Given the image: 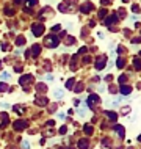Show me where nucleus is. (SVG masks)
<instances>
[{"instance_id": "nucleus-1", "label": "nucleus", "mask_w": 141, "mask_h": 149, "mask_svg": "<svg viewBox=\"0 0 141 149\" xmlns=\"http://www.w3.org/2000/svg\"><path fill=\"white\" fill-rule=\"evenodd\" d=\"M46 44L49 49H55V47H58V44H60V39H58V36H55V35H49V36H46Z\"/></svg>"}, {"instance_id": "nucleus-2", "label": "nucleus", "mask_w": 141, "mask_h": 149, "mask_svg": "<svg viewBox=\"0 0 141 149\" xmlns=\"http://www.w3.org/2000/svg\"><path fill=\"white\" fill-rule=\"evenodd\" d=\"M31 33L35 36H41L44 33V25L42 24H35V25L31 27Z\"/></svg>"}, {"instance_id": "nucleus-3", "label": "nucleus", "mask_w": 141, "mask_h": 149, "mask_svg": "<svg viewBox=\"0 0 141 149\" xmlns=\"http://www.w3.org/2000/svg\"><path fill=\"white\" fill-rule=\"evenodd\" d=\"M58 10L63 11V13H67V11H74V6H72L71 2H64V3H61V5L58 6Z\"/></svg>"}, {"instance_id": "nucleus-4", "label": "nucleus", "mask_w": 141, "mask_h": 149, "mask_svg": "<svg viewBox=\"0 0 141 149\" xmlns=\"http://www.w3.org/2000/svg\"><path fill=\"white\" fill-rule=\"evenodd\" d=\"M100 102V97L97 94H91L90 97H88V107H94L96 104H99Z\"/></svg>"}, {"instance_id": "nucleus-5", "label": "nucleus", "mask_w": 141, "mask_h": 149, "mask_svg": "<svg viewBox=\"0 0 141 149\" xmlns=\"http://www.w3.org/2000/svg\"><path fill=\"white\" fill-rule=\"evenodd\" d=\"M31 82H33V77H31V75H22V77L21 79H19V83H21V85L22 86H27L28 85V83H31Z\"/></svg>"}, {"instance_id": "nucleus-6", "label": "nucleus", "mask_w": 141, "mask_h": 149, "mask_svg": "<svg viewBox=\"0 0 141 149\" xmlns=\"http://www.w3.org/2000/svg\"><path fill=\"white\" fill-rule=\"evenodd\" d=\"M105 64H107V58H105V57H100L97 61H96V69H97V71H102L103 68H105Z\"/></svg>"}, {"instance_id": "nucleus-7", "label": "nucleus", "mask_w": 141, "mask_h": 149, "mask_svg": "<svg viewBox=\"0 0 141 149\" xmlns=\"http://www.w3.org/2000/svg\"><path fill=\"white\" fill-rule=\"evenodd\" d=\"M13 126H14L16 130H24V129L27 127V123H25V121H22V119H19V121H16Z\"/></svg>"}, {"instance_id": "nucleus-8", "label": "nucleus", "mask_w": 141, "mask_h": 149, "mask_svg": "<svg viewBox=\"0 0 141 149\" xmlns=\"http://www.w3.org/2000/svg\"><path fill=\"white\" fill-rule=\"evenodd\" d=\"M118 21H119V17H118L116 14H110V17H108L107 21H105V24H107V25H115V24L118 22Z\"/></svg>"}, {"instance_id": "nucleus-9", "label": "nucleus", "mask_w": 141, "mask_h": 149, "mask_svg": "<svg viewBox=\"0 0 141 149\" xmlns=\"http://www.w3.org/2000/svg\"><path fill=\"white\" fill-rule=\"evenodd\" d=\"M78 148L80 149H88V148H90V141H88L86 138H82L78 141Z\"/></svg>"}, {"instance_id": "nucleus-10", "label": "nucleus", "mask_w": 141, "mask_h": 149, "mask_svg": "<svg viewBox=\"0 0 141 149\" xmlns=\"http://www.w3.org/2000/svg\"><path fill=\"white\" fill-rule=\"evenodd\" d=\"M35 102L38 104V105L44 107V105H47V104H49V100H47V97H36V99H35Z\"/></svg>"}, {"instance_id": "nucleus-11", "label": "nucleus", "mask_w": 141, "mask_h": 149, "mask_svg": "<svg viewBox=\"0 0 141 149\" xmlns=\"http://www.w3.org/2000/svg\"><path fill=\"white\" fill-rule=\"evenodd\" d=\"M115 132L121 136V138H124V135H126V130H124L122 126H115Z\"/></svg>"}, {"instance_id": "nucleus-12", "label": "nucleus", "mask_w": 141, "mask_h": 149, "mask_svg": "<svg viewBox=\"0 0 141 149\" xmlns=\"http://www.w3.org/2000/svg\"><path fill=\"white\" fill-rule=\"evenodd\" d=\"M80 10H82V13H90V11L92 10V5H91L90 2H86L85 5H82V8H80Z\"/></svg>"}, {"instance_id": "nucleus-13", "label": "nucleus", "mask_w": 141, "mask_h": 149, "mask_svg": "<svg viewBox=\"0 0 141 149\" xmlns=\"http://www.w3.org/2000/svg\"><path fill=\"white\" fill-rule=\"evenodd\" d=\"M130 93H132V88L130 86H127V85L126 86H124V85L121 86V94H122V96H128Z\"/></svg>"}, {"instance_id": "nucleus-14", "label": "nucleus", "mask_w": 141, "mask_h": 149, "mask_svg": "<svg viewBox=\"0 0 141 149\" xmlns=\"http://www.w3.org/2000/svg\"><path fill=\"white\" fill-rule=\"evenodd\" d=\"M31 52H33L35 57H36V55H39V52H41V46H39V44H35V46L31 47Z\"/></svg>"}, {"instance_id": "nucleus-15", "label": "nucleus", "mask_w": 141, "mask_h": 149, "mask_svg": "<svg viewBox=\"0 0 141 149\" xmlns=\"http://www.w3.org/2000/svg\"><path fill=\"white\" fill-rule=\"evenodd\" d=\"M107 116H108V119H110V121H113V123L118 119V115H116L115 111H107Z\"/></svg>"}, {"instance_id": "nucleus-16", "label": "nucleus", "mask_w": 141, "mask_h": 149, "mask_svg": "<svg viewBox=\"0 0 141 149\" xmlns=\"http://www.w3.org/2000/svg\"><path fill=\"white\" fill-rule=\"evenodd\" d=\"M53 96H55L56 99H60V97H63V96H64V91H63V90H55Z\"/></svg>"}, {"instance_id": "nucleus-17", "label": "nucleus", "mask_w": 141, "mask_h": 149, "mask_svg": "<svg viewBox=\"0 0 141 149\" xmlns=\"http://www.w3.org/2000/svg\"><path fill=\"white\" fill-rule=\"evenodd\" d=\"M124 64H126V61H124V58H118V61H116V68H124Z\"/></svg>"}, {"instance_id": "nucleus-18", "label": "nucleus", "mask_w": 141, "mask_h": 149, "mask_svg": "<svg viewBox=\"0 0 141 149\" xmlns=\"http://www.w3.org/2000/svg\"><path fill=\"white\" fill-rule=\"evenodd\" d=\"M36 90H39V91H42V93H44V91L47 90V86L44 85V83H38V85H36Z\"/></svg>"}, {"instance_id": "nucleus-19", "label": "nucleus", "mask_w": 141, "mask_h": 149, "mask_svg": "<svg viewBox=\"0 0 141 149\" xmlns=\"http://www.w3.org/2000/svg\"><path fill=\"white\" fill-rule=\"evenodd\" d=\"M83 130H85V134H88V135H91V134H92V127H91V126H85V127H83Z\"/></svg>"}, {"instance_id": "nucleus-20", "label": "nucleus", "mask_w": 141, "mask_h": 149, "mask_svg": "<svg viewBox=\"0 0 141 149\" xmlns=\"http://www.w3.org/2000/svg\"><path fill=\"white\" fill-rule=\"evenodd\" d=\"M16 42H17V46H22V44H25V38H24V36H19Z\"/></svg>"}, {"instance_id": "nucleus-21", "label": "nucleus", "mask_w": 141, "mask_h": 149, "mask_svg": "<svg viewBox=\"0 0 141 149\" xmlns=\"http://www.w3.org/2000/svg\"><path fill=\"white\" fill-rule=\"evenodd\" d=\"M24 2H25L28 6H33V5H36V3H38V0H24Z\"/></svg>"}, {"instance_id": "nucleus-22", "label": "nucleus", "mask_w": 141, "mask_h": 149, "mask_svg": "<svg viewBox=\"0 0 141 149\" xmlns=\"http://www.w3.org/2000/svg\"><path fill=\"white\" fill-rule=\"evenodd\" d=\"M74 86V79H71V80H67V83H66V88L67 90H71V88Z\"/></svg>"}, {"instance_id": "nucleus-23", "label": "nucleus", "mask_w": 141, "mask_h": 149, "mask_svg": "<svg viewBox=\"0 0 141 149\" xmlns=\"http://www.w3.org/2000/svg\"><path fill=\"white\" fill-rule=\"evenodd\" d=\"M6 90H8V85H6V83H0V91L5 93Z\"/></svg>"}, {"instance_id": "nucleus-24", "label": "nucleus", "mask_w": 141, "mask_h": 149, "mask_svg": "<svg viewBox=\"0 0 141 149\" xmlns=\"http://www.w3.org/2000/svg\"><path fill=\"white\" fill-rule=\"evenodd\" d=\"M133 64H135L136 69H140V58H138V57H136V58L133 60Z\"/></svg>"}, {"instance_id": "nucleus-25", "label": "nucleus", "mask_w": 141, "mask_h": 149, "mask_svg": "<svg viewBox=\"0 0 141 149\" xmlns=\"http://www.w3.org/2000/svg\"><path fill=\"white\" fill-rule=\"evenodd\" d=\"M126 80H127V77H126V75H121V77H119V83H122V85H124V83H126Z\"/></svg>"}, {"instance_id": "nucleus-26", "label": "nucleus", "mask_w": 141, "mask_h": 149, "mask_svg": "<svg viewBox=\"0 0 141 149\" xmlns=\"http://www.w3.org/2000/svg\"><path fill=\"white\" fill-rule=\"evenodd\" d=\"M82 88H83V83H78V85L75 86V93H80V91H82Z\"/></svg>"}, {"instance_id": "nucleus-27", "label": "nucleus", "mask_w": 141, "mask_h": 149, "mask_svg": "<svg viewBox=\"0 0 141 149\" xmlns=\"http://www.w3.org/2000/svg\"><path fill=\"white\" fill-rule=\"evenodd\" d=\"M56 118L61 119V121H64V119H66V115H64V113H58V115H56Z\"/></svg>"}, {"instance_id": "nucleus-28", "label": "nucleus", "mask_w": 141, "mask_h": 149, "mask_svg": "<svg viewBox=\"0 0 141 149\" xmlns=\"http://www.w3.org/2000/svg\"><path fill=\"white\" fill-rule=\"evenodd\" d=\"M22 148H24V149H30V143H28V141H24V143H22Z\"/></svg>"}, {"instance_id": "nucleus-29", "label": "nucleus", "mask_w": 141, "mask_h": 149, "mask_svg": "<svg viewBox=\"0 0 141 149\" xmlns=\"http://www.w3.org/2000/svg\"><path fill=\"white\" fill-rule=\"evenodd\" d=\"M0 107H3V108H10L11 105H10V104H6V102H0Z\"/></svg>"}, {"instance_id": "nucleus-30", "label": "nucleus", "mask_w": 141, "mask_h": 149, "mask_svg": "<svg viewBox=\"0 0 141 149\" xmlns=\"http://www.w3.org/2000/svg\"><path fill=\"white\" fill-rule=\"evenodd\" d=\"M8 77H10V74H8V72H3V74H2V79L3 80H8Z\"/></svg>"}, {"instance_id": "nucleus-31", "label": "nucleus", "mask_w": 141, "mask_h": 149, "mask_svg": "<svg viewBox=\"0 0 141 149\" xmlns=\"http://www.w3.org/2000/svg\"><path fill=\"white\" fill-rule=\"evenodd\" d=\"M121 111H122V113H128V111H130V108H128V107H126V108H121Z\"/></svg>"}, {"instance_id": "nucleus-32", "label": "nucleus", "mask_w": 141, "mask_h": 149, "mask_svg": "<svg viewBox=\"0 0 141 149\" xmlns=\"http://www.w3.org/2000/svg\"><path fill=\"white\" fill-rule=\"evenodd\" d=\"M46 80H47V82H52V80H53V75H52V74H49V75L46 77Z\"/></svg>"}, {"instance_id": "nucleus-33", "label": "nucleus", "mask_w": 141, "mask_h": 149, "mask_svg": "<svg viewBox=\"0 0 141 149\" xmlns=\"http://www.w3.org/2000/svg\"><path fill=\"white\" fill-rule=\"evenodd\" d=\"M52 30H53V31H60V30H61V25H55Z\"/></svg>"}, {"instance_id": "nucleus-34", "label": "nucleus", "mask_w": 141, "mask_h": 149, "mask_svg": "<svg viewBox=\"0 0 141 149\" xmlns=\"http://www.w3.org/2000/svg\"><path fill=\"white\" fill-rule=\"evenodd\" d=\"M132 10H133L135 13H138V11H140V8H138V5H133V6H132Z\"/></svg>"}, {"instance_id": "nucleus-35", "label": "nucleus", "mask_w": 141, "mask_h": 149, "mask_svg": "<svg viewBox=\"0 0 141 149\" xmlns=\"http://www.w3.org/2000/svg\"><path fill=\"white\" fill-rule=\"evenodd\" d=\"M111 79H113V75H111V74H108L107 77H105V80H107V82H111Z\"/></svg>"}, {"instance_id": "nucleus-36", "label": "nucleus", "mask_w": 141, "mask_h": 149, "mask_svg": "<svg viewBox=\"0 0 141 149\" xmlns=\"http://www.w3.org/2000/svg\"><path fill=\"white\" fill-rule=\"evenodd\" d=\"M85 52H86V47H82V49H80V50H78V54H80V55H82V54H85Z\"/></svg>"}, {"instance_id": "nucleus-37", "label": "nucleus", "mask_w": 141, "mask_h": 149, "mask_svg": "<svg viewBox=\"0 0 141 149\" xmlns=\"http://www.w3.org/2000/svg\"><path fill=\"white\" fill-rule=\"evenodd\" d=\"M58 132H60V134H66V127H61Z\"/></svg>"}, {"instance_id": "nucleus-38", "label": "nucleus", "mask_w": 141, "mask_h": 149, "mask_svg": "<svg viewBox=\"0 0 141 149\" xmlns=\"http://www.w3.org/2000/svg\"><path fill=\"white\" fill-rule=\"evenodd\" d=\"M105 14H107V11H105V10H102V11H100V17H103Z\"/></svg>"}, {"instance_id": "nucleus-39", "label": "nucleus", "mask_w": 141, "mask_h": 149, "mask_svg": "<svg viewBox=\"0 0 141 149\" xmlns=\"http://www.w3.org/2000/svg\"><path fill=\"white\" fill-rule=\"evenodd\" d=\"M102 3L103 5H108V0H102Z\"/></svg>"}]
</instances>
